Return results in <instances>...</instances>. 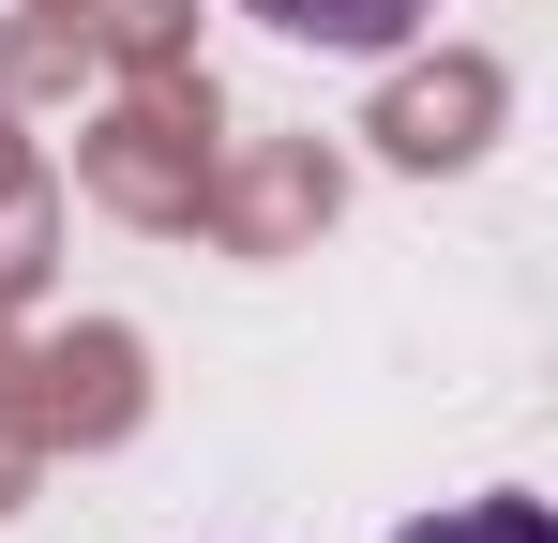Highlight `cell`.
<instances>
[{
	"label": "cell",
	"mask_w": 558,
	"mask_h": 543,
	"mask_svg": "<svg viewBox=\"0 0 558 543\" xmlns=\"http://www.w3.org/2000/svg\"><path fill=\"white\" fill-rule=\"evenodd\" d=\"M392 543H558V529H544V498H468V514H423Z\"/></svg>",
	"instance_id": "2"
},
{
	"label": "cell",
	"mask_w": 558,
	"mask_h": 543,
	"mask_svg": "<svg viewBox=\"0 0 558 543\" xmlns=\"http://www.w3.org/2000/svg\"><path fill=\"white\" fill-rule=\"evenodd\" d=\"M242 15H272L287 46H348V61H377V46H408L438 0H242Z\"/></svg>",
	"instance_id": "1"
}]
</instances>
